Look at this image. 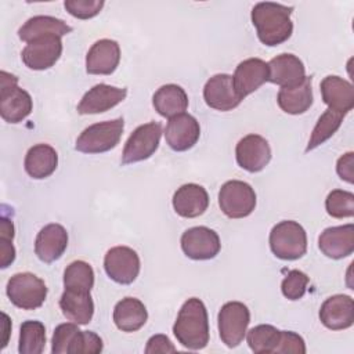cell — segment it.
<instances>
[{"label": "cell", "instance_id": "cell-1", "mask_svg": "<svg viewBox=\"0 0 354 354\" xmlns=\"http://www.w3.org/2000/svg\"><path fill=\"white\" fill-rule=\"evenodd\" d=\"M292 11L293 7L278 3H257L252 10L250 18L259 40L268 47H275L286 41L293 32Z\"/></svg>", "mask_w": 354, "mask_h": 354}, {"label": "cell", "instance_id": "cell-2", "mask_svg": "<svg viewBox=\"0 0 354 354\" xmlns=\"http://www.w3.org/2000/svg\"><path fill=\"white\" fill-rule=\"evenodd\" d=\"M173 333L178 343L188 350H202L209 343V318L203 301L188 299L180 308Z\"/></svg>", "mask_w": 354, "mask_h": 354}, {"label": "cell", "instance_id": "cell-3", "mask_svg": "<svg viewBox=\"0 0 354 354\" xmlns=\"http://www.w3.org/2000/svg\"><path fill=\"white\" fill-rule=\"evenodd\" d=\"M102 339L91 330H80L77 324H59L53 333V354H98L102 351Z\"/></svg>", "mask_w": 354, "mask_h": 354}, {"label": "cell", "instance_id": "cell-4", "mask_svg": "<svg viewBox=\"0 0 354 354\" xmlns=\"http://www.w3.org/2000/svg\"><path fill=\"white\" fill-rule=\"evenodd\" d=\"M123 129V118L94 123L80 133L75 148L82 153H102L111 151L119 144Z\"/></svg>", "mask_w": 354, "mask_h": 354}, {"label": "cell", "instance_id": "cell-5", "mask_svg": "<svg viewBox=\"0 0 354 354\" xmlns=\"http://www.w3.org/2000/svg\"><path fill=\"white\" fill-rule=\"evenodd\" d=\"M270 248L281 260H297L307 252V234L293 220L281 221L270 232Z\"/></svg>", "mask_w": 354, "mask_h": 354}, {"label": "cell", "instance_id": "cell-6", "mask_svg": "<svg viewBox=\"0 0 354 354\" xmlns=\"http://www.w3.org/2000/svg\"><path fill=\"white\" fill-rule=\"evenodd\" d=\"M0 87V115L7 123H19L32 112V97L18 87V77L1 71Z\"/></svg>", "mask_w": 354, "mask_h": 354}, {"label": "cell", "instance_id": "cell-7", "mask_svg": "<svg viewBox=\"0 0 354 354\" xmlns=\"http://www.w3.org/2000/svg\"><path fill=\"white\" fill-rule=\"evenodd\" d=\"M6 292L10 301L22 310H36L47 297L44 281L32 272L14 274L7 282Z\"/></svg>", "mask_w": 354, "mask_h": 354}, {"label": "cell", "instance_id": "cell-8", "mask_svg": "<svg viewBox=\"0 0 354 354\" xmlns=\"http://www.w3.org/2000/svg\"><path fill=\"white\" fill-rule=\"evenodd\" d=\"M218 206L230 218L248 217L256 207V192L245 181H227L220 188Z\"/></svg>", "mask_w": 354, "mask_h": 354}, {"label": "cell", "instance_id": "cell-9", "mask_svg": "<svg viewBox=\"0 0 354 354\" xmlns=\"http://www.w3.org/2000/svg\"><path fill=\"white\" fill-rule=\"evenodd\" d=\"M218 335L221 342L232 348L242 343L250 322L249 308L241 301H228L218 311Z\"/></svg>", "mask_w": 354, "mask_h": 354}, {"label": "cell", "instance_id": "cell-10", "mask_svg": "<svg viewBox=\"0 0 354 354\" xmlns=\"http://www.w3.org/2000/svg\"><path fill=\"white\" fill-rule=\"evenodd\" d=\"M160 136L162 126L158 122H149L138 126L124 144L122 163L130 165L151 158L159 147Z\"/></svg>", "mask_w": 354, "mask_h": 354}, {"label": "cell", "instance_id": "cell-11", "mask_svg": "<svg viewBox=\"0 0 354 354\" xmlns=\"http://www.w3.org/2000/svg\"><path fill=\"white\" fill-rule=\"evenodd\" d=\"M106 275L120 285H130L140 274L141 263L136 250L129 246L111 248L104 257Z\"/></svg>", "mask_w": 354, "mask_h": 354}, {"label": "cell", "instance_id": "cell-12", "mask_svg": "<svg viewBox=\"0 0 354 354\" xmlns=\"http://www.w3.org/2000/svg\"><path fill=\"white\" fill-rule=\"evenodd\" d=\"M181 249L192 260H210L218 254L221 243L216 231L199 225L181 235Z\"/></svg>", "mask_w": 354, "mask_h": 354}, {"label": "cell", "instance_id": "cell-13", "mask_svg": "<svg viewBox=\"0 0 354 354\" xmlns=\"http://www.w3.org/2000/svg\"><path fill=\"white\" fill-rule=\"evenodd\" d=\"M62 54L59 36H43L29 41L22 50L24 64L33 71H44L55 65Z\"/></svg>", "mask_w": 354, "mask_h": 354}, {"label": "cell", "instance_id": "cell-14", "mask_svg": "<svg viewBox=\"0 0 354 354\" xmlns=\"http://www.w3.org/2000/svg\"><path fill=\"white\" fill-rule=\"evenodd\" d=\"M238 165L249 171H261L271 160V148L268 141L259 134H248L239 140L235 148Z\"/></svg>", "mask_w": 354, "mask_h": 354}, {"label": "cell", "instance_id": "cell-15", "mask_svg": "<svg viewBox=\"0 0 354 354\" xmlns=\"http://www.w3.org/2000/svg\"><path fill=\"white\" fill-rule=\"evenodd\" d=\"M203 98L207 106L221 112L232 111L242 101L234 87L232 76L227 73H217L206 82Z\"/></svg>", "mask_w": 354, "mask_h": 354}, {"label": "cell", "instance_id": "cell-16", "mask_svg": "<svg viewBox=\"0 0 354 354\" xmlns=\"http://www.w3.org/2000/svg\"><path fill=\"white\" fill-rule=\"evenodd\" d=\"M201 127L198 120L189 113H180L169 119L165 129L167 145L177 152L191 149L199 140Z\"/></svg>", "mask_w": 354, "mask_h": 354}, {"label": "cell", "instance_id": "cell-17", "mask_svg": "<svg viewBox=\"0 0 354 354\" xmlns=\"http://www.w3.org/2000/svg\"><path fill=\"white\" fill-rule=\"evenodd\" d=\"M127 95L126 88H119L105 83L91 87L77 104V113L93 115L106 112L111 108L120 104Z\"/></svg>", "mask_w": 354, "mask_h": 354}, {"label": "cell", "instance_id": "cell-18", "mask_svg": "<svg viewBox=\"0 0 354 354\" xmlns=\"http://www.w3.org/2000/svg\"><path fill=\"white\" fill-rule=\"evenodd\" d=\"M120 62V47L111 39L97 40L86 55V71L90 75H111Z\"/></svg>", "mask_w": 354, "mask_h": 354}, {"label": "cell", "instance_id": "cell-19", "mask_svg": "<svg viewBox=\"0 0 354 354\" xmlns=\"http://www.w3.org/2000/svg\"><path fill=\"white\" fill-rule=\"evenodd\" d=\"M319 319L330 330H343L354 322V301L347 295L328 297L319 308Z\"/></svg>", "mask_w": 354, "mask_h": 354}, {"label": "cell", "instance_id": "cell-20", "mask_svg": "<svg viewBox=\"0 0 354 354\" xmlns=\"http://www.w3.org/2000/svg\"><path fill=\"white\" fill-rule=\"evenodd\" d=\"M232 82L238 95L243 100L268 82L267 62L260 58H248L239 62L232 76Z\"/></svg>", "mask_w": 354, "mask_h": 354}, {"label": "cell", "instance_id": "cell-21", "mask_svg": "<svg viewBox=\"0 0 354 354\" xmlns=\"http://www.w3.org/2000/svg\"><path fill=\"white\" fill-rule=\"evenodd\" d=\"M267 65L268 82L279 87H293L306 79V68L301 59L293 54H279Z\"/></svg>", "mask_w": 354, "mask_h": 354}, {"label": "cell", "instance_id": "cell-22", "mask_svg": "<svg viewBox=\"0 0 354 354\" xmlns=\"http://www.w3.org/2000/svg\"><path fill=\"white\" fill-rule=\"evenodd\" d=\"M319 250L329 259H343L354 252V225L344 224L325 228L318 238Z\"/></svg>", "mask_w": 354, "mask_h": 354}, {"label": "cell", "instance_id": "cell-23", "mask_svg": "<svg viewBox=\"0 0 354 354\" xmlns=\"http://www.w3.org/2000/svg\"><path fill=\"white\" fill-rule=\"evenodd\" d=\"M68 246V232L57 223L47 224L40 230L35 241V253L43 263L58 260Z\"/></svg>", "mask_w": 354, "mask_h": 354}, {"label": "cell", "instance_id": "cell-24", "mask_svg": "<svg viewBox=\"0 0 354 354\" xmlns=\"http://www.w3.org/2000/svg\"><path fill=\"white\" fill-rule=\"evenodd\" d=\"M209 206L207 191L198 184H184L173 195V207L176 213L185 218L202 216Z\"/></svg>", "mask_w": 354, "mask_h": 354}, {"label": "cell", "instance_id": "cell-25", "mask_svg": "<svg viewBox=\"0 0 354 354\" xmlns=\"http://www.w3.org/2000/svg\"><path fill=\"white\" fill-rule=\"evenodd\" d=\"M324 102L336 112L347 115L354 106V88L350 82L340 76L329 75L321 82Z\"/></svg>", "mask_w": 354, "mask_h": 354}, {"label": "cell", "instance_id": "cell-26", "mask_svg": "<svg viewBox=\"0 0 354 354\" xmlns=\"http://www.w3.org/2000/svg\"><path fill=\"white\" fill-rule=\"evenodd\" d=\"M59 308L66 319L77 325H86L94 314V303L90 292L65 289L59 299Z\"/></svg>", "mask_w": 354, "mask_h": 354}, {"label": "cell", "instance_id": "cell-27", "mask_svg": "<svg viewBox=\"0 0 354 354\" xmlns=\"http://www.w3.org/2000/svg\"><path fill=\"white\" fill-rule=\"evenodd\" d=\"M72 32V28L59 18L50 15H36L29 18L19 29L18 36L22 41H32L43 36H65Z\"/></svg>", "mask_w": 354, "mask_h": 354}, {"label": "cell", "instance_id": "cell-28", "mask_svg": "<svg viewBox=\"0 0 354 354\" xmlns=\"http://www.w3.org/2000/svg\"><path fill=\"white\" fill-rule=\"evenodd\" d=\"M26 173L35 180L51 176L58 166V153L48 144H37L29 148L24 162Z\"/></svg>", "mask_w": 354, "mask_h": 354}, {"label": "cell", "instance_id": "cell-29", "mask_svg": "<svg viewBox=\"0 0 354 354\" xmlns=\"http://www.w3.org/2000/svg\"><path fill=\"white\" fill-rule=\"evenodd\" d=\"M147 319V308L136 297H124L113 308V322L122 332H136L144 326Z\"/></svg>", "mask_w": 354, "mask_h": 354}, {"label": "cell", "instance_id": "cell-30", "mask_svg": "<svg viewBox=\"0 0 354 354\" xmlns=\"http://www.w3.org/2000/svg\"><path fill=\"white\" fill-rule=\"evenodd\" d=\"M311 77H307L297 86L281 87L277 101L279 108L289 115H301L313 105Z\"/></svg>", "mask_w": 354, "mask_h": 354}, {"label": "cell", "instance_id": "cell-31", "mask_svg": "<svg viewBox=\"0 0 354 354\" xmlns=\"http://www.w3.org/2000/svg\"><path fill=\"white\" fill-rule=\"evenodd\" d=\"M152 104L160 116L170 119L185 112L188 108V97L183 87L177 84H165L155 91Z\"/></svg>", "mask_w": 354, "mask_h": 354}, {"label": "cell", "instance_id": "cell-32", "mask_svg": "<svg viewBox=\"0 0 354 354\" xmlns=\"http://www.w3.org/2000/svg\"><path fill=\"white\" fill-rule=\"evenodd\" d=\"M344 116L346 115L328 108L318 118V120H317V123H315V126L311 131L306 152H310V151L315 149L317 147H319L321 144H324L325 141H328L337 131V129L340 127Z\"/></svg>", "mask_w": 354, "mask_h": 354}, {"label": "cell", "instance_id": "cell-33", "mask_svg": "<svg viewBox=\"0 0 354 354\" xmlns=\"http://www.w3.org/2000/svg\"><path fill=\"white\" fill-rule=\"evenodd\" d=\"M46 346V328L40 321H25L19 328V354H40Z\"/></svg>", "mask_w": 354, "mask_h": 354}, {"label": "cell", "instance_id": "cell-34", "mask_svg": "<svg viewBox=\"0 0 354 354\" xmlns=\"http://www.w3.org/2000/svg\"><path fill=\"white\" fill-rule=\"evenodd\" d=\"M281 330L272 325H257L246 332V342L256 354H270L275 351Z\"/></svg>", "mask_w": 354, "mask_h": 354}, {"label": "cell", "instance_id": "cell-35", "mask_svg": "<svg viewBox=\"0 0 354 354\" xmlns=\"http://www.w3.org/2000/svg\"><path fill=\"white\" fill-rule=\"evenodd\" d=\"M65 289L90 292L94 286V271L91 266L83 260H75L66 266L64 271Z\"/></svg>", "mask_w": 354, "mask_h": 354}, {"label": "cell", "instance_id": "cell-36", "mask_svg": "<svg viewBox=\"0 0 354 354\" xmlns=\"http://www.w3.org/2000/svg\"><path fill=\"white\" fill-rule=\"evenodd\" d=\"M326 212L335 218H347L354 216V194L344 189H333L325 201Z\"/></svg>", "mask_w": 354, "mask_h": 354}, {"label": "cell", "instance_id": "cell-37", "mask_svg": "<svg viewBox=\"0 0 354 354\" xmlns=\"http://www.w3.org/2000/svg\"><path fill=\"white\" fill-rule=\"evenodd\" d=\"M308 285V277L300 270H292L281 283L282 295L289 300H299L304 296Z\"/></svg>", "mask_w": 354, "mask_h": 354}, {"label": "cell", "instance_id": "cell-38", "mask_svg": "<svg viewBox=\"0 0 354 354\" xmlns=\"http://www.w3.org/2000/svg\"><path fill=\"white\" fill-rule=\"evenodd\" d=\"M66 11L79 19H90L100 14L104 7L102 0H65Z\"/></svg>", "mask_w": 354, "mask_h": 354}, {"label": "cell", "instance_id": "cell-39", "mask_svg": "<svg viewBox=\"0 0 354 354\" xmlns=\"http://www.w3.org/2000/svg\"><path fill=\"white\" fill-rule=\"evenodd\" d=\"M274 353H295V354H304L306 353V343L303 337L290 330H281L279 340L275 347Z\"/></svg>", "mask_w": 354, "mask_h": 354}, {"label": "cell", "instance_id": "cell-40", "mask_svg": "<svg viewBox=\"0 0 354 354\" xmlns=\"http://www.w3.org/2000/svg\"><path fill=\"white\" fill-rule=\"evenodd\" d=\"M176 347L170 342V339L165 335H153L148 339L145 346L147 354H155V353H174Z\"/></svg>", "mask_w": 354, "mask_h": 354}, {"label": "cell", "instance_id": "cell-41", "mask_svg": "<svg viewBox=\"0 0 354 354\" xmlns=\"http://www.w3.org/2000/svg\"><path fill=\"white\" fill-rule=\"evenodd\" d=\"M336 171L339 177L348 184L354 183V153L347 152L339 158L336 165Z\"/></svg>", "mask_w": 354, "mask_h": 354}, {"label": "cell", "instance_id": "cell-42", "mask_svg": "<svg viewBox=\"0 0 354 354\" xmlns=\"http://www.w3.org/2000/svg\"><path fill=\"white\" fill-rule=\"evenodd\" d=\"M15 260V248L12 241L0 238V267L7 268Z\"/></svg>", "mask_w": 354, "mask_h": 354}, {"label": "cell", "instance_id": "cell-43", "mask_svg": "<svg viewBox=\"0 0 354 354\" xmlns=\"http://www.w3.org/2000/svg\"><path fill=\"white\" fill-rule=\"evenodd\" d=\"M0 238H6L10 241L14 239V224L6 217H3L0 223Z\"/></svg>", "mask_w": 354, "mask_h": 354}]
</instances>
